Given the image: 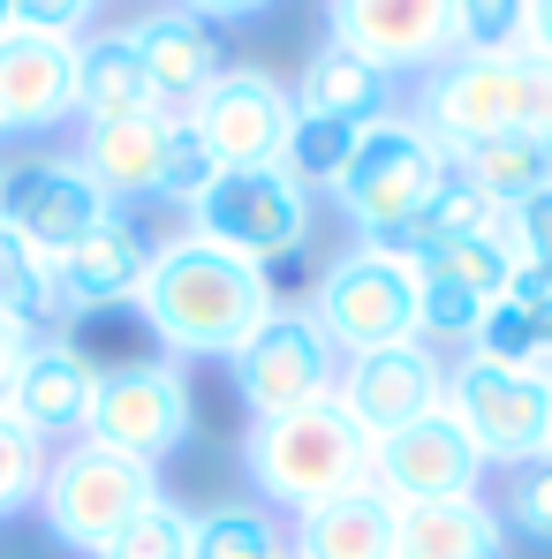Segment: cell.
I'll list each match as a JSON object with an SVG mask.
<instances>
[{"label": "cell", "instance_id": "cell-38", "mask_svg": "<svg viewBox=\"0 0 552 559\" xmlns=\"http://www.w3.org/2000/svg\"><path fill=\"white\" fill-rule=\"evenodd\" d=\"M189 15H204V23H243V15H258V8H273V0H175Z\"/></svg>", "mask_w": 552, "mask_h": 559}, {"label": "cell", "instance_id": "cell-16", "mask_svg": "<svg viewBox=\"0 0 552 559\" xmlns=\"http://www.w3.org/2000/svg\"><path fill=\"white\" fill-rule=\"evenodd\" d=\"M333 401L364 424V439L378 447L386 431H401V424H416L424 408L447 401V364H439V348H424V341L371 348V356H341Z\"/></svg>", "mask_w": 552, "mask_h": 559}, {"label": "cell", "instance_id": "cell-3", "mask_svg": "<svg viewBox=\"0 0 552 559\" xmlns=\"http://www.w3.org/2000/svg\"><path fill=\"white\" fill-rule=\"evenodd\" d=\"M243 468H250V484H258V507L303 514V507H318V499H341V491L371 484V439H364V424L326 393V401H303V408H287V416L250 424Z\"/></svg>", "mask_w": 552, "mask_h": 559}, {"label": "cell", "instance_id": "cell-35", "mask_svg": "<svg viewBox=\"0 0 552 559\" xmlns=\"http://www.w3.org/2000/svg\"><path fill=\"white\" fill-rule=\"evenodd\" d=\"M455 15H461V53L522 46V0H455Z\"/></svg>", "mask_w": 552, "mask_h": 559}, {"label": "cell", "instance_id": "cell-10", "mask_svg": "<svg viewBox=\"0 0 552 559\" xmlns=\"http://www.w3.org/2000/svg\"><path fill=\"white\" fill-rule=\"evenodd\" d=\"M447 408L455 424L477 439L484 468H515L530 454H545V424H552V385L530 371H507L477 348H461L447 364Z\"/></svg>", "mask_w": 552, "mask_h": 559}, {"label": "cell", "instance_id": "cell-12", "mask_svg": "<svg viewBox=\"0 0 552 559\" xmlns=\"http://www.w3.org/2000/svg\"><path fill=\"white\" fill-rule=\"evenodd\" d=\"M326 38L378 76H432L461 53L455 0H326Z\"/></svg>", "mask_w": 552, "mask_h": 559}, {"label": "cell", "instance_id": "cell-40", "mask_svg": "<svg viewBox=\"0 0 552 559\" xmlns=\"http://www.w3.org/2000/svg\"><path fill=\"white\" fill-rule=\"evenodd\" d=\"M515 302H530V310H538V325H545V348H552V280L515 273Z\"/></svg>", "mask_w": 552, "mask_h": 559}, {"label": "cell", "instance_id": "cell-19", "mask_svg": "<svg viewBox=\"0 0 552 559\" xmlns=\"http://www.w3.org/2000/svg\"><path fill=\"white\" fill-rule=\"evenodd\" d=\"M129 46H137V69L152 84L160 114H189L197 98L227 76V53H220V31L189 8H160V15H137L129 23Z\"/></svg>", "mask_w": 552, "mask_h": 559}, {"label": "cell", "instance_id": "cell-28", "mask_svg": "<svg viewBox=\"0 0 552 559\" xmlns=\"http://www.w3.org/2000/svg\"><path fill=\"white\" fill-rule=\"evenodd\" d=\"M54 310H61L54 302V258H38L15 227H0V318L38 333V318H54Z\"/></svg>", "mask_w": 552, "mask_h": 559}, {"label": "cell", "instance_id": "cell-31", "mask_svg": "<svg viewBox=\"0 0 552 559\" xmlns=\"http://www.w3.org/2000/svg\"><path fill=\"white\" fill-rule=\"evenodd\" d=\"M98 559H197V514H183V507H144L114 545Z\"/></svg>", "mask_w": 552, "mask_h": 559}, {"label": "cell", "instance_id": "cell-33", "mask_svg": "<svg viewBox=\"0 0 552 559\" xmlns=\"http://www.w3.org/2000/svg\"><path fill=\"white\" fill-rule=\"evenodd\" d=\"M500 235H507V250H515L522 273L552 280V189L522 197V204H507V212H500Z\"/></svg>", "mask_w": 552, "mask_h": 559}, {"label": "cell", "instance_id": "cell-11", "mask_svg": "<svg viewBox=\"0 0 552 559\" xmlns=\"http://www.w3.org/2000/svg\"><path fill=\"white\" fill-rule=\"evenodd\" d=\"M227 378H235V401L250 408V424H266V416L303 408V401H326L333 378H341V356H333V341L318 333L310 310L280 302L273 318L227 356Z\"/></svg>", "mask_w": 552, "mask_h": 559}, {"label": "cell", "instance_id": "cell-18", "mask_svg": "<svg viewBox=\"0 0 552 559\" xmlns=\"http://www.w3.org/2000/svg\"><path fill=\"white\" fill-rule=\"evenodd\" d=\"M92 385L98 371L69 348V341H54V333H38L31 348H23V364L8 378V393H0V408L38 439V447H69V439H84V416H92Z\"/></svg>", "mask_w": 552, "mask_h": 559}, {"label": "cell", "instance_id": "cell-34", "mask_svg": "<svg viewBox=\"0 0 552 559\" xmlns=\"http://www.w3.org/2000/svg\"><path fill=\"white\" fill-rule=\"evenodd\" d=\"M492 302H477L469 287H455V280L424 273V348H439V341H477V318H484Z\"/></svg>", "mask_w": 552, "mask_h": 559}, {"label": "cell", "instance_id": "cell-17", "mask_svg": "<svg viewBox=\"0 0 552 559\" xmlns=\"http://www.w3.org/2000/svg\"><path fill=\"white\" fill-rule=\"evenodd\" d=\"M77 121V38L8 31L0 38V136H46Z\"/></svg>", "mask_w": 552, "mask_h": 559}, {"label": "cell", "instance_id": "cell-41", "mask_svg": "<svg viewBox=\"0 0 552 559\" xmlns=\"http://www.w3.org/2000/svg\"><path fill=\"white\" fill-rule=\"evenodd\" d=\"M8 31H15V0H0V38H8Z\"/></svg>", "mask_w": 552, "mask_h": 559}, {"label": "cell", "instance_id": "cell-7", "mask_svg": "<svg viewBox=\"0 0 552 559\" xmlns=\"http://www.w3.org/2000/svg\"><path fill=\"white\" fill-rule=\"evenodd\" d=\"M77 167L92 175L114 204H137V197H175L189 204L197 189L212 182L220 167H212V152L197 144V129H189L183 114H137V121H98L77 136Z\"/></svg>", "mask_w": 552, "mask_h": 559}, {"label": "cell", "instance_id": "cell-6", "mask_svg": "<svg viewBox=\"0 0 552 559\" xmlns=\"http://www.w3.org/2000/svg\"><path fill=\"white\" fill-rule=\"evenodd\" d=\"M310 318L333 341V356H371V348L424 341V265L394 258L378 242H356L349 258L326 265L318 295H310Z\"/></svg>", "mask_w": 552, "mask_h": 559}, {"label": "cell", "instance_id": "cell-1", "mask_svg": "<svg viewBox=\"0 0 552 559\" xmlns=\"http://www.w3.org/2000/svg\"><path fill=\"white\" fill-rule=\"evenodd\" d=\"M137 310L152 325V341L167 348V364H227L266 318L280 310L273 273L204 242V235H175L152 242V273L137 287Z\"/></svg>", "mask_w": 552, "mask_h": 559}, {"label": "cell", "instance_id": "cell-37", "mask_svg": "<svg viewBox=\"0 0 552 559\" xmlns=\"http://www.w3.org/2000/svg\"><path fill=\"white\" fill-rule=\"evenodd\" d=\"M522 53L552 61V0H522Z\"/></svg>", "mask_w": 552, "mask_h": 559}, {"label": "cell", "instance_id": "cell-8", "mask_svg": "<svg viewBox=\"0 0 552 559\" xmlns=\"http://www.w3.org/2000/svg\"><path fill=\"white\" fill-rule=\"evenodd\" d=\"M189 235L273 273V258H295L310 242V189L287 167H220L189 197Z\"/></svg>", "mask_w": 552, "mask_h": 559}, {"label": "cell", "instance_id": "cell-25", "mask_svg": "<svg viewBox=\"0 0 552 559\" xmlns=\"http://www.w3.org/2000/svg\"><path fill=\"white\" fill-rule=\"evenodd\" d=\"M455 159V182H469L484 204H522V197H538L552 189V144L545 136H477V144H455L447 152Z\"/></svg>", "mask_w": 552, "mask_h": 559}, {"label": "cell", "instance_id": "cell-2", "mask_svg": "<svg viewBox=\"0 0 552 559\" xmlns=\"http://www.w3.org/2000/svg\"><path fill=\"white\" fill-rule=\"evenodd\" d=\"M416 121L439 136V152L477 136H545L552 144V61L500 46V53H455L416 84Z\"/></svg>", "mask_w": 552, "mask_h": 559}, {"label": "cell", "instance_id": "cell-32", "mask_svg": "<svg viewBox=\"0 0 552 559\" xmlns=\"http://www.w3.org/2000/svg\"><path fill=\"white\" fill-rule=\"evenodd\" d=\"M46 454H54V447H38V439H31V431L0 408V522H8V514H23V507L38 499Z\"/></svg>", "mask_w": 552, "mask_h": 559}, {"label": "cell", "instance_id": "cell-30", "mask_svg": "<svg viewBox=\"0 0 552 559\" xmlns=\"http://www.w3.org/2000/svg\"><path fill=\"white\" fill-rule=\"evenodd\" d=\"M356 136L364 129H341V121H303L295 114V136H287V175L303 189H333L341 182V167H349V152H356Z\"/></svg>", "mask_w": 552, "mask_h": 559}, {"label": "cell", "instance_id": "cell-21", "mask_svg": "<svg viewBox=\"0 0 552 559\" xmlns=\"http://www.w3.org/2000/svg\"><path fill=\"white\" fill-rule=\"evenodd\" d=\"M287 559H394V499L378 484H356L303 507L287 530Z\"/></svg>", "mask_w": 552, "mask_h": 559}, {"label": "cell", "instance_id": "cell-42", "mask_svg": "<svg viewBox=\"0 0 552 559\" xmlns=\"http://www.w3.org/2000/svg\"><path fill=\"white\" fill-rule=\"evenodd\" d=\"M545 454H552V424H545Z\"/></svg>", "mask_w": 552, "mask_h": 559}, {"label": "cell", "instance_id": "cell-9", "mask_svg": "<svg viewBox=\"0 0 552 559\" xmlns=\"http://www.w3.org/2000/svg\"><path fill=\"white\" fill-rule=\"evenodd\" d=\"M189 424H197V393H189V371L167 364V356H144V364H114L98 371L92 385V416H84V439L129 454V462H167L183 454Z\"/></svg>", "mask_w": 552, "mask_h": 559}, {"label": "cell", "instance_id": "cell-29", "mask_svg": "<svg viewBox=\"0 0 552 559\" xmlns=\"http://www.w3.org/2000/svg\"><path fill=\"white\" fill-rule=\"evenodd\" d=\"M500 522L552 552V454H530L500 476Z\"/></svg>", "mask_w": 552, "mask_h": 559}, {"label": "cell", "instance_id": "cell-26", "mask_svg": "<svg viewBox=\"0 0 552 559\" xmlns=\"http://www.w3.org/2000/svg\"><path fill=\"white\" fill-rule=\"evenodd\" d=\"M424 273L469 287L477 302H507L522 265H515V250H507V235H500V219H492V227H477V235H455V242L424 250Z\"/></svg>", "mask_w": 552, "mask_h": 559}, {"label": "cell", "instance_id": "cell-36", "mask_svg": "<svg viewBox=\"0 0 552 559\" xmlns=\"http://www.w3.org/2000/svg\"><path fill=\"white\" fill-rule=\"evenodd\" d=\"M92 15H98V0H15V23H23V31H61V38H77Z\"/></svg>", "mask_w": 552, "mask_h": 559}, {"label": "cell", "instance_id": "cell-27", "mask_svg": "<svg viewBox=\"0 0 552 559\" xmlns=\"http://www.w3.org/2000/svg\"><path fill=\"white\" fill-rule=\"evenodd\" d=\"M197 559H287V530L273 507L235 499V507L197 514Z\"/></svg>", "mask_w": 552, "mask_h": 559}, {"label": "cell", "instance_id": "cell-22", "mask_svg": "<svg viewBox=\"0 0 552 559\" xmlns=\"http://www.w3.org/2000/svg\"><path fill=\"white\" fill-rule=\"evenodd\" d=\"M295 98V114L303 121H341V129H371V121H386L394 114V76H378L371 61H356L349 46H318L310 61H303V76L287 84Z\"/></svg>", "mask_w": 552, "mask_h": 559}, {"label": "cell", "instance_id": "cell-4", "mask_svg": "<svg viewBox=\"0 0 552 559\" xmlns=\"http://www.w3.org/2000/svg\"><path fill=\"white\" fill-rule=\"evenodd\" d=\"M167 491H160V468L152 462H129V454H114V447H98V439H69V447H54L46 454V476H38V514H46V530H54V545H69V552L98 559L144 507H160Z\"/></svg>", "mask_w": 552, "mask_h": 559}, {"label": "cell", "instance_id": "cell-15", "mask_svg": "<svg viewBox=\"0 0 552 559\" xmlns=\"http://www.w3.org/2000/svg\"><path fill=\"white\" fill-rule=\"evenodd\" d=\"M106 212H114V197L77 159H15V167H0V227H15L38 258H69Z\"/></svg>", "mask_w": 552, "mask_h": 559}, {"label": "cell", "instance_id": "cell-23", "mask_svg": "<svg viewBox=\"0 0 552 559\" xmlns=\"http://www.w3.org/2000/svg\"><path fill=\"white\" fill-rule=\"evenodd\" d=\"M507 522L492 499H416L394 507V559H500Z\"/></svg>", "mask_w": 552, "mask_h": 559}, {"label": "cell", "instance_id": "cell-5", "mask_svg": "<svg viewBox=\"0 0 552 559\" xmlns=\"http://www.w3.org/2000/svg\"><path fill=\"white\" fill-rule=\"evenodd\" d=\"M447 182H455V159L439 152V136H432L416 114H386V121H371L364 136H356V152H349L333 197H341V212L356 219L364 242H386V235H401Z\"/></svg>", "mask_w": 552, "mask_h": 559}, {"label": "cell", "instance_id": "cell-14", "mask_svg": "<svg viewBox=\"0 0 552 559\" xmlns=\"http://www.w3.org/2000/svg\"><path fill=\"white\" fill-rule=\"evenodd\" d=\"M371 484L394 499V507H416V499H477L484 491V454L477 439L455 424V408H424L416 424L386 431L371 447Z\"/></svg>", "mask_w": 552, "mask_h": 559}, {"label": "cell", "instance_id": "cell-39", "mask_svg": "<svg viewBox=\"0 0 552 559\" xmlns=\"http://www.w3.org/2000/svg\"><path fill=\"white\" fill-rule=\"evenodd\" d=\"M38 333L31 325H15V318H0V393H8V378H15V364H23V348H31Z\"/></svg>", "mask_w": 552, "mask_h": 559}, {"label": "cell", "instance_id": "cell-20", "mask_svg": "<svg viewBox=\"0 0 552 559\" xmlns=\"http://www.w3.org/2000/svg\"><path fill=\"white\" fill-rule=\"evenodd\" d=\"M144 273H152V242H144V227L114 204L69 258H54V302H61V310H114V302H137Z\"/></svg>", "mask_w": 552, "mask_h": 559}, {"label": "cell", "instance_id": "cell-24", "mask_svg": "<svg viewBox=\"0 0 552 559\" xmlns=\"http://www.w3.org/2000/svg\"><path fill=\"white\" fill-rule=\"evenodd\" d=\"M152 114V84L137 69V46L129 31H92L77 38V121L98 129V121H137Z\"/></svg>", "mask_w": 552, "mask_h": 559}, {"label": "cell", "instance_id": "cell-13", "mask_svg": "<svg viewBox=\"0 0 552 559\" xmlns=\"http://www.w3.org/2000/svg\"><path fill=\"white\" fill-rule=\"evenodd\" d=\"M183 121L212 152V167H280L295 136V98L273 69H227Z\"/></svg>", "mask_w": 552, "mask_h": 559}]
</instances>
